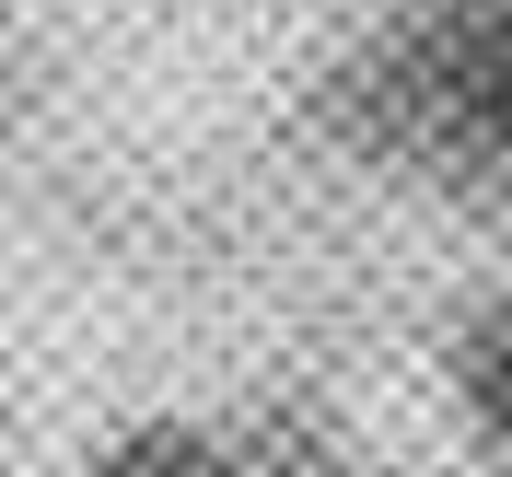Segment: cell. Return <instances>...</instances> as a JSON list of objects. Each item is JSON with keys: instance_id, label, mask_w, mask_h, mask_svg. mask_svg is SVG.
Wrapping results in <instances>:
<instances>
[{"instance_id": "obj_1", "label": "cell", "mask_w": 512, "mask_h": 477, "mask_svg": "<svg viewBox=\"0 0 512 477\" xmlns=\"http://www.w3.org/2000/svg\"><path fill=\"white\" fill-rule=\"evenodd\" d=\"M454 105H466V128H478L489 152H512V0H489L478 24H466V47H454Z\"/></svg>"}, {"instance_id": "obj_2", "label": "cell", "mask_w": 512, "mask_h": 477, "mask_svg": "<svg viewBox=\"0 0 512 477\" xmlns=\"http://www.w3.org/2000/svg\"><path fill=\"white\" fill-rule=\"evenodd\" d=\"M82 477H222V443L198 419H128L117 443H94Z\"/></svg>"}, {"instance_id": "obj_3", "label": "cell", "mask_w": 512, "mask_h": 477, "mask_svg": "<svg viewBox=\"0 0 512 477\" xmlns=\"http://www.w3.org/2000/svg\"><path fill=\"white\" fill-rule=\"evenodd\" d=\"M454 396L489 443H512V303H489L466 338H454Z\"/></svg>"}]
</instances>
